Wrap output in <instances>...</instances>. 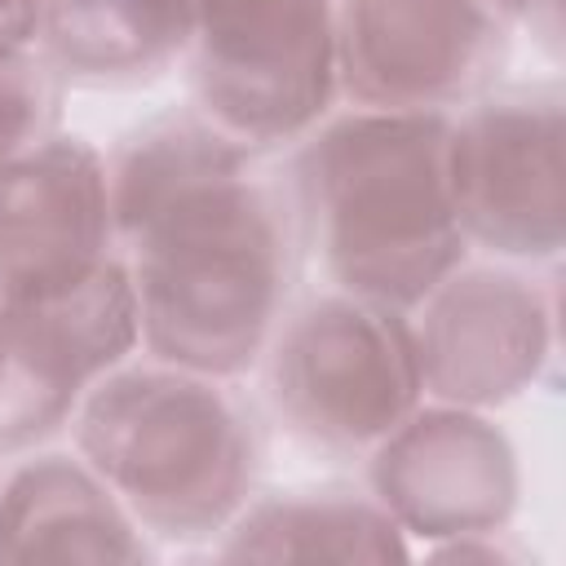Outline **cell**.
<instances>
[{
  "mask_svg": "<svg viewBox=\"0 0 566 566\" xmlns=\"http://www.w3.org/2000/svg\"><path fill=\"white\" fill-rule=\"evenodd\" d=\"M111 212L142 349L226 380L256 367L301 261L296 203L256 168V150L195 106L159 115L119 146Z\"/></svg>",
  "mask_w": 566,
  "mask_h": 566,
  "instance_id": "obj_1",
  "label": "cell"
},
{
  "mask_svg": "<svg viewBox=\"0 0 566 566\" xmlns=\"http://www.w3.org/2000/svg\"><path fill=\"white\" fill-rule=\"evenodd\" d=\"M451 115L363 111L323 119L301 137L292 203L340 292L389 310H416L451 270L469 239L447 177Z\"/></svg>",
  "mask_w": 566,
  "mask_h": 566,
  "instance_id": "obj_2",
  "label": "cell"
},
{
  "mask_svg": "<svg viewBox=\"0 0 566 566\" xmlns=\"http://www.w3.org/2000/svg\"><path fill=\"white\" fill-rule=\"evenodd\" d=\"M84 464L164 539L221 535L252 500L256 420L226 376L124 363L75 411Z\"/></svg>",
  "mask_w": 566,
  "mask_h": 566,
  "instance_id": "obj_3",
  "label": "cell"
},
{
  "mask_svg": "<svg viewBox=\"0 0 566 566\" xmlns=\"http://www.w3.org/2000/svg\"><path fill=\"white\" fill-rule=\"evenodd\" d=\"M265 371L283 424L336 455L371 451L424 398L407 310L340 287L283 314L265 349Z\"/></svg>",
  "mask_w": 566,
  "mask_h": 566,
  "instance_id": "obj_4",
  "label": "cell"
},
{
  "mask_svg": "<svg viewBox=\"0 0 566 566\" xmlns=\"http://www.w3.org/2000/svg\"><path fill=\"white\" fill-rule=\"evenodd\" d=\"M195 111L248 150L310 137L336 93V0H199Z\"/></svg>",
  "mask_w": 566,
  "mask_h": 566,
  "instance_id": "obj_5",
  "label": "cell"
},
{
  "mask_svg": "<svg viewBox=\"0 0 566 566\" xmlns=\"http://www.w3.org/2000/svg\"><path fill=\"white\" fill-rule=\"evenodd\" d=\"M566 115L557 84L491 88L447 128V177L469 243L557 261L566 243Z\"/></svg>",
  "mask_w": 566,
  "mask_h": 566,
  "instance_id": "obj_6",
  "label": "cell"
},
{
  "mask_svg": "<svg viewBox=\"0 0 566 566\" xmlns=\"http://www.w3.org/2000/svg\"><path fill=\"white\" fill-rule=\"evenodd\" d=\"M137 345L142 318L124 256L66 292L0 301V455L66 429L93 385Z\"/></svg>",
  "mask_w": 566,
  "mask_h": 566,
  "instance_id": "obj_7",
  "label": "cell"
},
{
  "mask_svg": "<svg viewBox=\"0 0 566 566\" xmlns=\"http://www.w3.org/2000/svg\"><path fill=\"white\" fill-rule=\"evenodd\" d=\"M504 57L509 22L482 0H336V80L363 111L451 115Z\"/></svg>",
  "mask_w": 566,
  "mask_h": 566,
  "instance_id": "obj_8",
  "label": "cell"
},
{
  "mask_svg": "<svg viewBox=\"0 0 566 566\" xmlns=\"http://www.w3.org/2000/svg\"><path fill=\"white\" fill-rule=\"evenodd\" d=\"M371 495L402 535L491 539L517 504V455L473 407H416L371 447Z\"/></svg>",
  "mask_w": 566,
  "mask_h": 566,
  "instance_id": "obj_9",
  "label": "cell"
},
{
  "mask_svg": "<svg viewBox=\"0 0 566 566\" xmlns=\"http://www.w3.org/2000/svg\"><path fill=\"white\" fill-rule=\"evenodd\" d=\"M111 164L84 137L0 159V301L53 296L111 261Z\"/></svg>",
  "mask_w": 566,
  "mask_h": 566,
  "instance_id": "obj_10",
  "label": "cell"
},
{
  "mask_svg": "<svg viewBox=\"0 0 566 566\" xmlns=\"http://www.w3.org/2000/svg\"><path fill=\"white\" fill-rule=\"evenodd\" d=\"M424 394L451 407H500L544 367L553 310L513 270H451L411 318Z\"/></svg>",
  "mask_w": 566,
  "mask_h": 566,
  "instance_id": "obj_11",
  "label": "cell"
},
{
  "mask_svg": "<svg viewBox=\"0 0 566 566\" xmlns=\"http://www.w3.org/2000/svg\"><path fill=\"white\" fill-rule=\"evenodd\" d=\"M142 526L84 455H35L0 486V562H146Z\"/></svg>",
  "mask_w": 566,
  "mask_h": 566,
  "instance_id": "obj_12",
  "label": "cell"
},
{
  "mask_svg": "<svg viewBox=\"0 0 566 566\" xmlns=\"http://www.w3.org/2000/svg\"><path fill=\"white\" fill-rule=\"evenodd\" d=\"M199 0H44L40 53L80 84H137L190 53Z\"/></svg>",
  "mask_w": 566,
  "mask_h": 566,
  "instance_id": "obj_13",
  "label": "cell"
},
{
  "mask_svg": "<svg viewBox=\"0 0 566 566\" xmlns=\"http://www.w3.org/2000/svg\"><path fill=\"white\" fill-rule=\"evenodd\" d=\"M217 557L230 562H402V526L376 495L318 486L248 500L226 526Z\"/></svg>",
  "mask_w": 566,
  "mask_h": 566,
  "instance_id": "obj_14",
  "label": "cell"
},
{
  "mask_svg": "<svg viewBox=\"0 0 566 566\" xmlns=\"http://www.w3.org/2000/svg\"><path fill=\"white\" fill-rule=\"evenodd\" d=\"M57 71L35 49H0V159L35 146L57 124Z\"/></svg>",
  "mask_w": 566,
  "mask_h": 566,
  "instance_id": "obj_15",
  "label": "cell"
},
{
  "mask_svg": "<svg viewBox=\"0 0 566 566\" xmlns=\"http://www.w3.org/2000/svg\"><path fill=\"white\" fill-rule=\"evenodd\" d=\"M44 31V0H0V49H35Z\"/></svg>",
  "mask_w": 566,
  "mask_h": 566,
  "instance_id": "obj_16",
  "label": "cell"
},
{
  "mask_svg": "<svg viewBox=\"0 0 566 566\" xmlns=\"http://www.w3.org/2000/svg\"><path fill=\"white\" fill-rule=\"evenodd\" d=\"M486 9H495L504 22H513V18H526V22H535L539 13L544 18H557V0H482Z\"/></svg>",
  "mask_w": 566,
  "mask_h": 566,
  "instance_id": "obj_17",
  "label": "cell"
}]
</instances>
